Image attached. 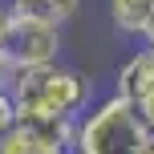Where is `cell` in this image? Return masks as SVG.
<instances>
[{
	"label": "cell",
	"instance_id": "obj_9",
	"mask_svg": "<svg viewBox=\"0 0 154 154\" xmlns=\"http://www.w3.org/2000/svg\"><path fill=\"white\" fill-rule=\"evenodd\" d=\"M8 85H12V61H8L4 49H0V93H8Z\"/></svg>",
	"mask_w": 154,
	"mask_h": 154
},
{
	"label": "cell",
	"instance_id": "obj_3",
	"mask_svg": "<svg viewBox=\"0 0 154 154\" xmlns=\"http://www.w3.org/2000/svg\"><path fill=\"white\" fill-rule=\"evenodd\" d=\"M12 12V8H8ZM61 24L37 20V16H16L8 20V37H4V57L12 61V69H45V65L61 61Z\"/></svg>",
	"mask_w": 154,
	"mask_h": 154
},
{
	"label": "cell",
	"instance_id": "obj_1",
	"mask_svg": "<svg viewBox=\"0 0 154 154\" xmlns=\"http://www.w3.org/2000/svg\"><path fill=\"white\" fill-rule=\"evenodd\" d=\"M12 93L20 114H49V118H81L93 106V85L81 69L45 65V69H12Z\"/></svg>",
	"mask_w": 154,
	"mask_h": 154
},
{
	"label": "cell",
	"instance_id": "obj_2",
	"mask_svg": "<svg viewBox=\"0 0 154 154\" xmlns=\"http://www.w3.org/2000/svg\"><path fill=\"white\" fill-rule=\"evenodd\" d=\"M150 134L154 130L126 97L106 93L89 106V114H81L73 154H146Z\"/></svg>",
	"mask_w": 154,
	"mask_h": 154
},
{
	"label": "cell",
	"instance_id": "obj_7",
	"mask_svg": "<svg viewBox=\"0 0 154 154\" xmlns=\"http://www.w3.org/2000/svg\"><path fill=\"white\" fill-rule=\"evenodd\" d=\"M0 154H73V150H65V146H49V142H41L37 134H29L20 122H16V130L0 138Z\"/></svg>",
	"mask_w": 154,
	"mask_h": 154
},
{
	"label": "cell",
	"instance_id": "obj_8",
	"mask_svg": "<svg viewBox=\"0 0 154 154\" xmlns=\"http://www.w3.org/2000/svg\"><path fill=\"white\" fill-rule=\"evenodd\" d=\"M16 122H20V109H16L12 93H0V138L16 130Z\"/></svg>",
	"mask_w": 154,
	"mask_h": 154
},
{
	"label": "cell",
	"instance_id": "obj_12",
	"mask_svg": "<svg viewBox=\"0 0 154 154\" xmlns=\"http://www.w3.org/2000/svg\"><path fill=\"white\" fill-rule=\"evenodd\" d=\"M146 154H154V134H150V146H146Z\"/></svg>",
	"mask_w": 154,
	"mask_h": 154
},
{
	"label": "cell",
	"instance_id": "obj_4",
	"mask_svg": "<svg viewBox=\"0 0 154 154\" xmlns=\"http://www.w3.org/2000/svg\"><path fill=\"white\" fill-rule=\"evenodd\" d=\"M142 114V122L154 130V45H142L114 69V89Z\"/></svg>",
	"mask_w": 154,
	"mask_h": 154
},
{
	"label": "cell",
	"instance_id": "obj_10",
	"mask_svg": "<svg viewBox=\"0 0 154 154\" xmlns=\"http://www.w3.org/2000/svg\"><path fill=\"white\" fill-rule=\"evenodd\" d=\"M8 20H12V12H8V4L0 0V49H4V37H8Z\"/></svg>",
	"mask_w": 154,
	"mask_h": 154
},
{
	"label": "cell",
	"instance_id": "obj_5",
	"mask_svg": "<svg viewBox=\"0 0 154 154\" xmlns=\"http://www.w3.org/2000/svg\"><path fill=\"white\" fill-rule=\"evenodd\" d=\"M109 4V24L122 37L146 41V29L154 24V0H106Z\"/></svg>",
	"mask_w": 154,
	"mask_h": 154
},
{
	"label": "cell",
	"instance_id": "obj_11",
	"mask_svg": "<svg viewBox=\"0 0 154 154\" xmlns=\"http://www.w3.org/2000/svg\"><path fill=\"white\" fill-rule=\"evenodd\" d=\"M142 45H154V24L146 29V41H142Z\"/></svg>",
	"mask_w": 154,
	"mask_h": 154
},
{
	"label": "cell",
	"instance_id": "obj_6",
	"mask_svg": "<svg viewBox=\"0 0 154 154\" xmlns=\"http://www.w3.org/2000/svg\"><path fill=\"white\" fill-rule=\"evenodd\" d=\"M16 16H37L49 24H69L81 8V0H4Z\"/></svg>",
	"mask_w": 154,
	"mask_h": 154
}]
</instances>
